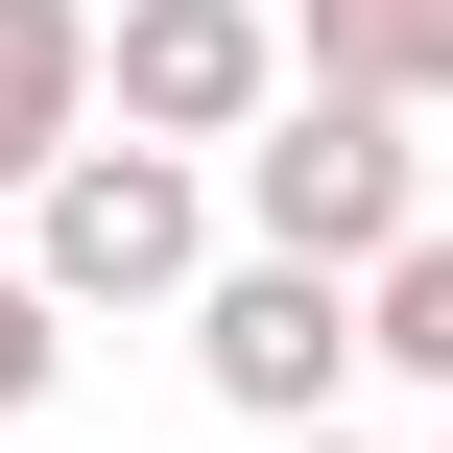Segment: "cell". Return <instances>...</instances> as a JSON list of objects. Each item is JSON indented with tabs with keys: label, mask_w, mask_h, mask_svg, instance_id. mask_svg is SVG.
Segmentation results:
<instances>
[{
	"label": "cell",
	"mask_w": 453,
	"mask_h": 453,
	"mask_svg": "<svg viewBox=\"0 0 453 453\" xmlns=\"http://www.w3.org/2000/svg\"><path fill=\"white\" fill-rule=\"evenodd\" d=\"M239 215H263V263H334V287H358V263L430 215L406 96H334V72H311V96H263V119H239Z\"/></svg>",
	"instance_id": "cell-1"
},
{
	"label": "cell",
	"mask_w": 453,
	"mask_h": 453,
	"mask_svg": "<svg viewBox=\"0 0 453 453\" xmlns=\"http://www.w3.org/2000/svg\"><path fill=\"white\" fill-rule=\"evenodd\" d=\"M191 263H215L191 143H96V119H72V143L24 167V287H48V311H167Z\"/></svg>",
	"instance_id": "cell-2"
},
{
	"label": "cell",
	"mask_w": 453,
	"mask_h": 453,
	"mask_svg": "<svg viewBox=\"0 0 453 453\" xmlns=\"http://www.w3.org/2000/svg\"><path fill=\"white\" fill-rule=\"evenodd\" d=\"M191 358H215L239 430H334V382H358V287H334V263H191Z\"/></svg>",
	"instance_id": "cell-3"
},
{
	"label": "cell",
	"mask_w": 453,
	"mask_h": 453,
	"mask_svg": "<svg viewBox=\"0 0 453 453\" xmlns=\"http://www.w3.org/2000/svg\"><path fill=\"white\" fill-rule=\"evenodd\" d=\"M263 96H287V24L263 0H119L96 24V119L119 143H239Z\"/></svg>",
	"instance_id": "cell-4"
},
{
	"label": "cell",
	"mask_w": 453,
	"mask_h": 453,
	"mask_svg": "<svg viewBox=\"0 0 453 453\" xmlns=\"http://www.w3.org/2000/svg\"><path fill=\"white\" fill-rule=\"evenodd\" d=\"M96 119V0H0V191Z\"/></svg>",
	"instance_id": "cell-5"
},
{
	"label": "cell",
	"mask_w": 453,
	"mask_h": 453,
	"mask_svg": "<svg viewBox=\"0 0 453 453\" xmlns=\"http://www.w3.org/2000/svg\"><path fill=\"white\" fill-rule=\"evenodd\" d=\"M287 48H311L334 96H406V119L453 96V0H287Z\"/></svg>",
	"instance_id": "cell-6"
},
{
	"label": "cell",
	"mask_w": 453,
	"mask_h": 453,
	"mask_svg": "<svg viewBox=\"0 0 453 453\" xmlns=\"http://www.w3.org/2000/svg\"><path fill=\"white\" fill-rule=\"evenodd\" d=\"M358 358H406V382H453V215H406V239L358 263Z\"/></svg>",
	"instance_id": "cell-7"
},
{
	"label": "cell",
	"mask_w": 453,
	"mask_h": 453,
	"mask_svg": "<svg viewBox=\"0 0 453 453\" xmlns=\"http://www.w3.org/2000/svg\"><path fill=\"white\" fill-rule=\"evenodd\" d=\"M48 358H72V311H48V287H24V263H0V430H24V406H48Z\"/></svg>",
	"instance_id": "cell-8"
},
{
	"label": "cell",
	"mask_w": 453,
	"mask_h": 453,
	"mask_svg": "<svg viewBox=\"0 0 453 453\" xmlns=\"http://www.w3.org/2000/svg\"><path fill=\"white\" fill-rule=\"evenodd\" d=\"M263 453H358V430H263Z\"/></svg>",
	"instance_id": "cell-9"
}]
</instances>
